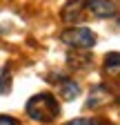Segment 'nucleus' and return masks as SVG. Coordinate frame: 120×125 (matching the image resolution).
Here are the masks:
<instances>
[{"mask_svg": "<svg viewBox=\"0 0 120 125\" xmlns=\"http://www.w3.org/2000/svg\"><path fill=\"white\" fill-rule=\"evenodd\" d=\"M27 114L34 121L51 123L60 114V107H58V103H56V98L51 94H36V96L29 98V103H27Z\"/></svg>", "mask_w": 120, "mask_h": 125, "instance_id": "f257e3e1", "label": "nucleus"}, {"mask_svg": "<svg viewBox=\"0 0 120 125\" xmlns=\"http://www.w3.org/2000/svg\"><path fill=\"white\" fill-rule=\"evenodd\" d=\"M60 38H62L65 45L73 47V49H91L96 45V36L91 34V29H87V27H71Z\"/></svg>", "mask_w": 120, "mask_h": 125, "instance_id": "f03ea898", "label": "nucleus"}, {"mask_svg": "<svg viewBox=\"0 0 120 125\" xmlns=\"http://www.w3.org/2000/svg\"><path fill=\"white\" fill-rule=\"evenodd\" d=\"M85 9L96 18H109V16L116 13V5L111 0H87Z\"/></svg>", "mask_w": 120, "mask_h": 125, "instance_id": "7ed1b4c3", "label": "nucleus"}, {"mask_svg": "<svg viewBox=\"0 0 120 125\" xmlns=\"http://www.w3.org/2000/svg\"><path fill=\"white\" fill-rule=\"evenodd\" d=\"M109 101H111V94H109V89L104 87V85H98V87H94V89H91V94H89L87 107L96 109V107H100V105H107Z\"/></svg>", "mask_w": 120, "mask_h": 125, "instance_id": "20e7f679", "label": "nucleus"}, {"mask_svg": "<svg viewBox=\"0 0 120 125\" xmlns=\"http://www.w3.org/2000/svg\"><path fill=\"white\" fill-rule=\"evenodd\" d=\"M87 5V0H73V2H69L62 11V18L65 22H73V20H78L80 18V9Z\"/></svg>", "mask_w": 120, "mask_h": 125, "instance_id": "39448f33", "label": "nucleus"}, {"mask_svg": "<svg viewBox=\"0 0 120 125\" xmlns=\"http://www.w3.org/2000/svg\"><path fill=\"white\" fill-rule=\"evenodd\" d=\"M60 85H62V98L65 101H73L80 94L78 83H73V81H60Z\"/></svg>", "mask_w": 120, "mask_h": 125, "instance_id": "423d86ee", "label": "nucleus"}, {"mask_svg": "<svg viewBox=\"0 0 120 125\" xmlns=\"http://www.w3.org/2000/svg\"><path fill=\"white\" fill-rule=\"evenodd\" d=\"M118 60H120L118 52H111V54H107V56H104V67H107V69H111V72L116 74V72H118Z\"/></svg>", "mask_w": 120, "mask_h": 125, "instance_id": "0eeeda50", "label": "nucleus"}, {"mask_svg": "<svg viewBox=\"0 0 120 125\" xmlns=\"http://www.w3.org/2000/svg\"><path fill=\"white\" fill-rule=\"evenodd\" d=\"M9 89H11V78L5 69V74L0 76V94H9Z\"/></svg>", "mask_w": 120, "mask_h": 125, "instance_id": "6e6552de", "label": "nucleus"}, {"mask_svg": "<svg viewBox=\"0 0 120 125\" xmlns=\"http://www.w3.org/2000/svg\"><path fill=\"white\" fill-rule=\"evenodd\" d=\"M65 125H98V123L87 121V118H76V121H69V123H65Z\"/></svg>", "mask_w": 120, "mask_h": 125, "instance_id": "1a4fd4ad", "label": "nucleus"}, {"mask_svg": "<svg viewBox=\"0 0 120 125\" xmlns=\"http://www.w3.org/2000/svg\"><path fill=\"white\" fill-rule=\"evenodd\" d=\"M0 125H18V121L16 118H11V116H0Z\"/></svg>", "mask_w": 120, "mask_h": 125, "instance_id": "9d476101", "label": "nucleus"}]
</instances>
